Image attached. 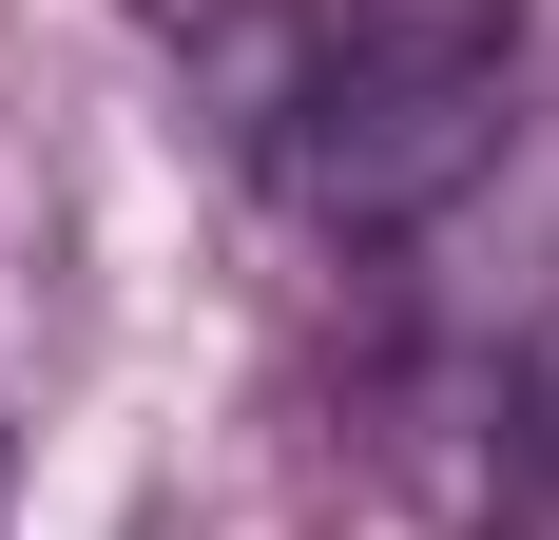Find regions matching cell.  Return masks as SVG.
<instances>
[{
	"label": "cell",
	"instance_id": "1",
	"mask_svg": "<svg viewBox=\"0 0 559 540\" xmlns=\"http://www.w3.org/2000/svg\"><path fill=\"white\" fill-rule=\"evenodd\" d=\"M213 78L329 251H425L521 136V0H271Z\"/></svg>",
	"mask_w": 559,
	"mask_h": 540
},
{
	"label": "cell",
	"instance_id": "2",
	"mask_svg": "<svg viewBox=\"0 0 559 540\" xmlns=\"http://www.w3.org/2000/svg\"><path fill=\"white\" fill-rule=\"evenodd\" d=\"M135 20H155L174 58H231V39H251V20H271V0H135Z\"/></svg>",
	"mask_w": 559,
	"mask_h": 540
}]
</instances>
